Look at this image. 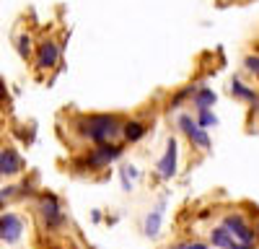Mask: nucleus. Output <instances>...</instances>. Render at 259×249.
<instances>
[{
	"instance_id": "f257e3e1",
	"label": "nucleus",
	"mask_w": 259,
	"mask_h": 249,
	"mask_svg": "<svg viewBox=\"0 0 259 249\" xmlns=\"http://www.w3.org/2000/svg\"><path fill=\"white\" fill-rule=\"evenodd\" d=\"M73 133L85 145H104V143H119L124 117L114 112H94V114H80L73 122Z\"/></svg>"
},
{
	"instance_id": "f03ea898",
	"label": "nucleus",
	"mask_w": 259,
	"mask_h": 249,
	"mask_svg": "<svg viewBox=\"0 0 259 249\" xmlns=\"http://www.w3.org/2000/svg\"><path fill=\"white\" fill-rule=\"evenodd\" d=\"M124 153V143H104V145H89L83 156L73 158V169L80 174H101L109 169L114 161H119Z\"/></svg>"
},
{
	"instance_id": "7ed1b4c3",
	"label": "nucleus",
	"mask_w": 259,
	"mask_h": 249,
	"mask_svg": "<svg viewBox=\"0 0 259 249\" xmlns=\"http://www.w3.org/2000/svg\"><path fill=\"white\" fill-rule=\"evenodd\" d=\"M36 216H39V223L45 228L47 234H60L65 231V226H68V216L62 211V202L55 192H39L36 195Z\"/></svg>"
},
{
	"instance_id": "20e7f679",
	"label": "nucleus",
	"mask_w": 259,
	"mask_h": 249,
	"mask_svg": "<svg viewBox=\"0 0 259 249\" xmlns=\"http://www.w3.org/2000/svg\"><path fill=\"white\" fill-rule=\"evenodd\" d=\"M26 234V218L16 211H3L0 213V241L16 246Z\"/></svg>"
},
{
	"instance_id": "39448f33",
	"label": "nucleus",
	"mask_w": 259,
	"mask_h": 249,
	"mask_svg": "<svg viewBox=\"0 0 259 249\" xmlns=\"http://www.w3.org/2000/svg\"><path fill=\"white\" fill-rule=\"evenodd\" d=\"M156 172H158V177L163 182H171L179 174V143H177V138L166 140V151H163V156L156 163Z\"/></svg>"
},
{
	"instance_id": "423d86ee",
	"label": "nucleus",
	"mask_w": 259,
	"mask_h": 249,
	"mask_svg": "<svg viewBox=\"0 0 259 249\" xmlns=\"http://www.w3.org/2000/svg\"><path fill=\"white\" fill-rule=\"evenodd\" d=\"M177 124H179V130L184 133V138H187V140H189L197 151H210V148H212V140H210L207 130L197 128L194 117H189V114H179Z\"/></svg>"
},
{
	"instance_id": "0eeeda50",
	"label": "nucleus",
	"mask_w": 259,
	"mask_h": 249,
	"mask_svg": "<svg viewBox=\"0 0 259 249\" xmlns=\"http://www.w3.org/2000/svg\"><path fill=\"white\" fill-rule=\"evenodd\" d=\"M60 57H62V50H60L57 42L55 39H45V42H39V47L34 52V65H36V70L47 73V70L60 65Z\"/></svg>"
},
{
	"instance_id": "6e6552de",
	"label": "nucleus",
	"mask_w": 259,
	"mask_h": 249,
	"mask_svg": "<svg viewBox=\"0 0 259 249\" xmlns=\"http://www.w3.org/2000/svg\"><path fill=\"white\" fill-rule=\"evenodd\" d=\"M26 169V161L11 145H0V179H13Z\"/></svg>"
},
{
	"instance_id": "1a4fd4ad",
	"label": "nucleus",
	"mask_w": 259,
	"mask_h": 249,
	"mask_svg": "<svg viewBox=\"0 0 259 249\" xmlns=\"http://www.w3.org/2000/svg\"><path fill=\"white\" fill-rule=\"evenodd\" d=\"M221 226H226L228 234H231L236 241H241V244H254V241H256V239H254V228L249 226V221H246L241 213H228Z\"/></svg>"
},
{
	"instance_id": "9d476101",
	"label": "nucleus",
	"mask_w": 259,
	"mask_h": 249,
	"mask_svg": "<svg viewBox=\"0 0 259 249\" xmlns=\"http://www.w3.org/2000/svg\"><path fill=\"white\" fill-rule=\"evenodd\" d=\"M163 213H166V197H161L153 211H148L145 218H143V234L148 239H158L161 226H163Z\"/></svg>"
},
{
	"instance_id": "9b49d317",
	"label": "nucleus",
	"mask_w": 259,
	"mask_h": 249,
	"mask_svg": "<svg viewBox=\"0 0 259 249\" xmlns=\"http://www.w3.org/2000/svg\"><path fill=\"white\" fill-rule=\"evenodd\" d=\"M148 133V124L143 119H124V128H122V143L124 145H135L145 138Z\"/></svg>"
},
{
	"instance_id": "f8f14e48",
	"label": "nucleus",
	"mask_w": 259,
	"mask_h": 249,
	"mask_svg": "<svg viewBox=\"0 0 259 249\" xmlns=\"http://www.w3.org/2000/svg\"><path fill=\"white\" fill-rule=\"evenodd\" d=\"M231 94H233V99H241V101L251 104L254 112H259V94H256L254 89H249L241 78H233V80H231Z\"/></svg>"
},
{
	"instance_id": "ddd939ff",
	"label": "nucleus",
	"mask_w": 259,
	"mask_h": 249,
	"mask_svg": "<svg viewBox=\"0 0 259 249\" xmlns=\"http://www.w3.org/2000/svg\"><path fill=\"white\" fill-rule=\"evenodd\" d=\"M215 101H218V94H215L212 89H207V86H200L197 91H194V96H192V104H194V109H197V112L212 109Z\"/></svg>"
},
{
	"instance_id": "4468645a",
	"label": "nucleus",
	"mask_w": 259,
	"mask_h": 249,
	"mask_svg": "<svg viewBox=\"0 0 259 249\" xmlns=\"http://www.w3.org/2000/svg\"><path fill=\"white\" fill-rule=\"evenodd\" d=\"M233 241H236V239L228 234V228H226V226H215L212 231H210V244H212L215 249H228Z\"/></svg>"
},
{
	"instance_id": "2eb2a0df",
	"label": "nucleus",
	"mask_w": 259,
	"mask_h": 249,
	"mask_svg": "<svg viewBox=\"0 0 259 249\" xmlns=\"http://www.w3.org/2000/svg\"><path fill=\"white\" fill-rule=\"evenodd\" d=\"M200 86H184L182 91H177V94H171V99H168V109L171 112H177L182 104H187L192 96H194V91H197Z\"/></svg>"
},
{
	"instance_id": "dca6fc26",
	"label": "nucleus",
	"mask_w": 259,
	"mask_h": 249,
	"mask_svg": "<svg viewBox=\"0 0 259 249\" xmlns=\"http://www.w3.org/2000/svg\"><path fill=\"white\" fill-rule=\"evenodd\" d=\"M36 195H39V190H36V184L31 182V179H21V182H16V200H36Z\"/></svg>"
},
{
	"instance_id": "f3484780",
	"label": "nucleus",
	"mask_w": 259,
	"mask_h": 249,
	"mask_svg": "<svg viewBox=\"0 0 259 249\" xmlns=\"http://www.w3.org/2000/svg\"><path fill=\"white\" fill-rule=\"evenodd\" d=\"M16 52H18V57H24V60H31V57H34L31 34H29V31H24V34L16 36Z\"/></svg>"
},
{
	"instance_id": "a211bd4d",
	"label": "nucleus",
	"mask_w": 259,
	"mask_h": 249,
	"mask_svg": "<svg viewBox=\"0 0 259 249\" xmlns=\"http://www.w3.org/2000/svg\"><path fill=\"white\" fill-rule=\"evenodd\" d=\"M194 122H197V128H202V130H210V128H215V124H218V114H215L212 109H205V112H197Z\"/></svg>"
},
{
	"instance_id": "6ab92c4d",
	"label": "nucleus",
	"mask_w": 259,
	"mask_h": 249,
	"mask_svg": "<svg viewBox=\"0 0 259 249\" xmlns=\"http://www.w3.org/2000/svg\"><path fill=\"white\" fill-rule=\"evenodd\" d=\"M119 177H122V190H133L135 187V179H138V169L135 166H122L119 169Z\"/></svg>"
},
{
	"instance_id": "aec40b11",
	"label": "nucleus",
	"mask_w": 259,
	"mask_h": 249,
	"mask_svg": "<svg viewBox=\"0 0 259 249\" xmlns=\"http://www.w3.org/2000/svg\"><path fill=\"white\" fill-rule=\"evenodd\" d=\"M16 200V184H6V187H0V213L8 211V205Z\"/></svg>"
},
{
	"instance_id": "412c9836",
	"label": "nucleus",
	"mask_w": 259,
	"mask_h": 249,
	"mask_svg": "<svg viewBox=\"0 0 259 249\" xmlns=\"http://www.w3.org/2000/svg\"><path fill=\"white\" fill-rule=\"evenodd\" d=\"M244 68L254 75H259V55H246L244 57Z\"/></svg>"
},
{
	"instance_id": "4be33fe9",
	"label": "nucleus",
	"mask_w": 259,
	"mask_h": 249,
	"mask_svg": "<svg viewBox=\"0 0 259 249\" xmlns=\"http://www.w3.org/2000/svg\"><path fill=\"white\" fill-rule=\"evenodd\" d=\"M184 249H210V246H207L205 241H187Z\"/></svg>"
},
{
	"instance_id": "5701e85b",
	"label": "nucleus",
	"mask_w": 259,
	"mask_h": 249,
	"mask_svg": "<svg viewBox=\"0 0 259 249\" xmlns=\"http://www.w3.org/2000/svg\"><path fill=\"white\" fill-rule=\"evenodd\" d=\"M228 249H256V244H241V241H233Z\"/></svg>"
},
{
	"instance_id": "b1692460",
	"label": "nucleus",
	"mask_w": 259,
	"mask_h": 249,
	"mask_svg": "<svg viewBox=\"0 0 259 249\" xmlns=\"http://www.w3.org/2000/svg\"><path fill=\"white\" fill-rule=\"evenodd\" d=\"M3 101H8V89H6V83L0 80V104H3Z\"/></svg>"
},
{
	"instance_id": "393cba45",
	"label": "nucleus",
	"mask_w": 259,
	"mask_h": 249,
	"mask_svg": "<svg viewBox=\"0 0 259 249\" xmlns=\"http://www.w3.org/2000/svg\"><path fill=\"white\" fill-rule=\"evenodd\" d=\"M184 244H187V241H177V244H171L168 249H184Z\"/></svg>"
},
{
	"instance_id": "a878e982",
	"label": "nucleus",
	"mask_w": 259,
	"mask_h": 249,
	"mask_svg": "<svg viewBox=\"0 0 259 249\" xmlns=\"http://www.w3.org/2000/svg\"><path fill=\"white\" fill-rule=\"evenodd\" d=\"M91 218H94V221L99 223V221H101V211H94V213H91Z\"/></svg>"
},
{
	"instance_id": "bb28decb",
	"label": "nucleus",
	"mask_w": 259,
	"mask_h": 249,
	"mask_svg": "<svg viewBox=\"0 0 259 249\" xmlns=\"http://www.w3.org/2000/svg\"><path fill=\"white\" fill-rule=\"evenodd\" d=\"M254 239H256V244H259V223H256V231H254Z\"/></svg>"
},
{
	"instance_id": "cd10ccee",
	"label": "nucleus",
	"mask_w": 259,
	"mask_h": 249,
	"mask_svg": "<svg viewBox=\"0 0 259 249\" xmlns=\"http://www.w3.org/2000/svg\"><path fill=\"white\" fill-rule=\"evenodd\" d=\"M85 249H96V246H91V244H89V246H85Z\"/></svg>"
}]
</instances>
